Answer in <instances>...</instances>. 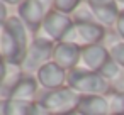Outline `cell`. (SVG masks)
Returning <instances> with one entry per match:
<instances>
[{"label": "cell", "instance_id": "6da1fadb", "mask_svg": "<svg viewBox=\"0 0 124 115\" xmlns=\"http://www.w3.org/2000/svg\"><path fill=\"white\" fill-rule=\"evenodd\" d=\"M31 41L32 39H29V31L24 22L17 15H12L5 22L4 32L0 36V56L5 63L21 64L26 58Z\"/></svg>", "mask_w": 124, "mask_h": 115}, {"label": "cell", "instance_id": "7a4b0ae2", "mask_svg": "<svg viewBox=\"0 0 124 115\" xmlns=\"http://www.w3.org/2000/svg\"><path fill=\"white\" fill-rule=\"evenodd\" d=\"M66 86L80 96L107 95L110 91V83L105 78H102L100 73L88 71L83 68H75V69L68 71Z\"/></svg>", "mask_w": 124, "mask_h": 115}, {"label": "cell", "instance_id": "3957f363", "mask_svg": "<svg viewBox=\"0 0 124 115\" xmlns=\"http://www.w3.org/2000/svg\"><path fill=\"white\" fill-rule=\"evenodd\" d=\"M78 101H80V95H77L68 86H63L58 90L41 91L36 103L44 110H48L51 115H65L70 112H77Z\"/></svg>", "mask_w": 124, "mask_h": 115}, {"label": "cell", "instance_id": "277c9868", "mask_svg": "<svg viewBox=\"0 0 124 115\" xmlns=\"http://www.w3.org/2000/svg\"><path fill=\"white\" fill-rule=\"evenodd\" d=\"M53 53H54V42L34 36L29 47H27L26 58L21 63V68H22L24 74L36 76V73L43 66H46L48 63L53 61Z\"/></svg>", "mask_w": 124, "mask_h": 115}, {"label": "cell", "instance_id": "5b68a950", "mask_svg": "<svg viewBox=\"0 0 124 115\" xmlns=\"http://www.w3.org/2000/svg\"><path fill=\"white\" fill-rule=\"evenodd\" d=\"M105 37H107V29L99 22H82V24H73L61 42H68L83 49L93 44H102Z\"/></svg>", "mask_w": 124, "mask_h": 115}, {"label": "cell", "instance_id": "8992f818", "mask_svg": "<svg viewBox=\"0 0 124 115\" xmlns=\"http://www.w3.org/2000/svg\"><path fill=\"white\" fill-rule=\"evenodd\" d=\"M71 26H73V20H71L70 14L60 12L56 9H51L48 12V15L44 17L39 31L34 36L41 37V39H46V41H51V42L56 44V42L63 41V37L71 29Z\"/></svg>", "mask_w": 124, "mask_h": 115}, {"label": "cell", "instance_id": "52a82bcc", "mask_svg": "<svg viewBox=\"0 0 124 115\" xmlns=\"http://www.w3.org/2000/svg\"><path fill=\"white\" fill-rule=\"evenodd\" d=\"M51 9L53 0H26L22 5L17 7V17L24 22L29 32L36 34Z\"/></svg>", "mask_w": 124, "mask_h": 115}, {"label": "cell", "instance_id": "ba28073f", "mask_svg": "<svg viewBox=\"0 0 124 115\" xmlns=\"http://www.w3.org/2000/svg\"><path fill=\"white\" fill-rule=\"evenodd\" d=\"M95 15V20L104 27H114L121 14L117 0H83Z\"/></svg>", "mask_w": 124, "mask_h": 115}, {"label": "cell", "instance_id": "9c48e42d", "mask_svg": "<svg viewBox=\"0 0 124 115\" xmlns=\"http://www.w3.org/2000/svg\"><path fill=\"white\" fill-rule=\"evenodd\" d=\"M66 76H68V71H65L54 61L48 63L36 73V80L39 83V88H43V91L58 90V88L66 86Z\"/></svg>", "mask_w": 124, "mask_h": 115}, {"label": "cell", "instance_id": "30bf717a", "mask_svg": "<svg viewBox=\"0 0 124 115\" xmlns=\"http://www.w3.org/2000/svg\"><path fill=\"white\" fill-rule=\"evenodd\" d=\"M109 59H110V54H109L107 46L104 42L102 44H93V46H88V47H83L82 49L78 68H83V69L99 73Z\"/></svg>", "mask_w": 124, "mask_h": 115}, {"label": "cell", "instance_id": "8fae6325", "mask_svg": "<svg viewBox=\"0 0 124 115\" xmlns=\"http://www.w3.org/2000/svg\"><path fill=\"white\" fill-rule=\"evenodd\" d=\"M80 53H82V49L73 46V44L56 42L54 44V53H53V61L58 66H61L65 71H71V69L78 68Z\"/></svg>", "mask_w": 124, "mask_h": 115}, {"label": "cell", "instance_id": "7c38bea8", "mask_svg": "<svg viewBox=\"0 0 124 115\" xmlns=\"http://www.w3.org/2000/svg\"><path fill=\"white\" fill-rule=\"evenodd\" d=\"M39 83L36 76L24 74L22 80L16 85V88L10 91V100H21V101H38L39 98Z\"/></svg>", "mask_w": 124, "mask_h": 115}, {"label": "cell", "instance_id": "4fadbf2b", "mask_svg": "<svg viewBox=\"0 0 124 115\" xmlns=\"http://www.w3.org/2000/svg\"><path fill=\"white\" fill-rule=\"evenodd\" d=\"M77 112L80 115H109V103L105 95L80 96Z\"/></svg>", "mask_w": 124, "mask_h": 115}, {"label": "cell", "instance_id": "5bb4252c", "mask_svg": "<svg viewBox=\"0 0 124 115\" xmlns=\"http://www.w3.org/2000/svg\"><path fill=\"white\" fill-rule=\"evenodd\" d=\"M36 101H21V100H0V115H34Z\"/></svg>", "mask_w": 124, "mask_h": 115}, {"label": "cell", "instance_id": "9a60e30c", "mask_svg": "<svg viewBox=\"0 0 124 115\" xmlns=\"http://www.w3.org/2000/svg\"><path fill=\"white\" fill-rule=\"evenodd\" d=\"M24 76V71L21 68V64H10L7 63V71H5V78H4V83L0 86V100H5L9 98L10 91L16 88V85L22 80Z\"/></svg>", "mask_w": 124, "mask_h": 115}, {"label": "cell", "instance_id": "2e32d148", "mask_svg": "<svg viewBox=\"0 0 124 115\" xmlns=\"http://www.w3.org/2000/svg\"><path fill=\"white\" fill-rule=\"evenodd\" d=\"M71 20H73V24H82V22H97L95 20V15H93V12L90 10V7L85 4V2H82L71 14Z\"/></svg>", "mask_w": 124, "mask_h": 115}, {"label": "cell", "instance_id": "e0dca14e", "mask_svg": "<svg viewBox=\"0 0 124 115\" xmlns=\"http://www.w3.org/2000/svg\"><path fill=\"white\" fill-rule=\"evenodd\" d=\"M107 103H109V115H124V95L109 91L105 95Z\"/></svg>", "mask_w": 124, "mask_h": 115}, {"label": "cell", "instance_id": "ac0fdd59", "mask_svg": "<svg viewBox=\"0 0 124 115\" xmlns=\"http://www.w3.org/2000/svg\"><path fill=\"white\" fill-rule=\"evenodd\" d=\"M105 46H107V49H109L110 58H112L119 66L124 68V41L117 36L116 41H109V42H105Z\"/></svg>", "mask_w": 124, "mask_h": 115}, {"label": "cell", "instance_id": "d6986e66", "mask_svg": "<svg viewBox=\"0 0 124 115\" xmlns=\"http://www.w3.org/2000/svg\"><path fill=\"white\" fill-rule=\"evenodd\" d=\"M121 69H122V66H119V64L110 58V59L104 64V68H102L99 73H100V76H102V78H105V80L110 83V81H114V80L117 78V74L121 73Z\"/></svg>", "mask_w": 124, "mask_h": 115}, {"label": "cell", "instance_id": "ffe728a7", "mask_svg": "<svg viewBox=\"0 0 124 115\" xmlns=\"http://www.w3.org/2000/svg\"><path fill=\"white\" fill-rule=\"evenodd\" d=\"M83 0H53V9L65 12V14H71Z\"/></svg>", "mask_w": 124, "mask_h": 115}, {"label": "cell", "instance_id": "44dd1931", "mask_svg": "<svg viewBox=\"0 0 124 115\" xmlns=\"http://www.w3.org/2000/svg\"><path fill=\"white\" fill-rule=\"evenodd\" d=\"M110 91H116V93H122L124 95V68L121 69V73L117 74V78L114 81H110Z\"/></svg>", "mask_w": 124, "mask_h": 115}, {"label": "cell", "instance_id": "7402d4cb", "mask_svg": "<svg viewBox=\"0 0 124 115\" xmlns=\"http://www.w3.org/2000/svg\"><path fill=\"white\" fill-rule=\"evenodd\" d=\"M116 32H117V36L124 41V10H121V14H119V17H117V22H116Z\"/></svg>", "mask_w": 124, "mask_h": 115}, {"label": "cell", "instance_id": "603a6c76", "mask_svg": "<svg viewBox=\"0 0 124 115\" xmlns=\"http://www.w3.org/2000/svg\"><path fill=\"white\" fill-rule=\"evenodd\" d=\"M10 15H7V5L0 2V24H5Z\"/></svg>", "mask_w": 124, "mask_h": 115}, {"label": "cell", "instance_id": "cb8c5ba5", "mask_svg": "<svg viewBox=\"0 0 124 115\" xmlns=\"http://www.w3.org/2000/svg\"><path fill=\"white\" fill-rule=\"evenodd\" d=\"M5 71H7V63L4 61V58H2V56H0V86H2V83H4Z\"/></svg>", "mask_w": 124, "mask_h": 115}, {"label": "cell", "instance_id": "d4e9b609", "mask_svg": "<svg viewBox=\"0 0 124 115\" xmlns=\"http://www.w3.org/2000/svg\"><path fill=\"white\" fill-rule=\"evenodd\" d=\"M2 4H5V5H14V7H19V5H22L26 0H0Z\"/></svg>", "mask_w": 124, "mask_h": 115}, {"label": "cell", "instance_id": "484cf974", "mask_svg": "<svg viewBox=\"0 0 124 115\" xmlns=\"http://www.w3.org/2000/svg\"><path fill=\"white\" fill-rule=\"evenodd\" d=\"M34 115H51L48 110H44L43 107H39L38 103H36V110H34Z\"/></svg>", "mask_w": 124, "mask_h": 115}, {"label": "cell", "instance_id": "4316f807", "mask_svg": "<svg viewBox=\"0 0 124 115\" xmlns=\"http://www.w3.org/2000/svg\"><path fill=\"white\" fill-rule=\"evenodd\" d=\"M117 4H119V7H121V10H124V0H117Z\"/></svg>", "mask_w": 124, "mask_h": 115}, {"label": "cell", "instance_id": "83f0119b", "mask_svg": "<svg viewBox=\"0 0 124 115\" xmlns=\"http://www.w3.org/2000/svg\"><path fill=\"white\" fill-rule=\"evenodd\" d=\"M65 115H80L78 112H70V113H65Z\"/></svg>", "mask_w": 124, "mask_h": 115}]
</instances>
